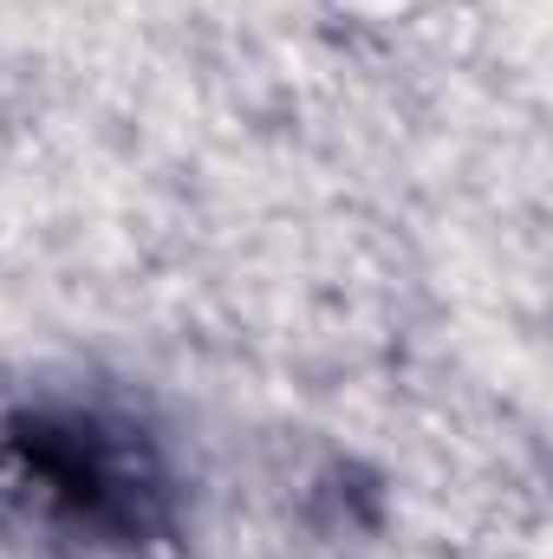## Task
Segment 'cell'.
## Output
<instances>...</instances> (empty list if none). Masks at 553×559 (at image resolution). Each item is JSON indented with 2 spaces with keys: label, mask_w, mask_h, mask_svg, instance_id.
<instances>
[{
  "label": "cell",
  "mask_w": 553,
  "mask_h": 559,
  "mask_svg": "<svg viewBox=\"0 0 553 559\" xmlns=\"http://www.w3.org/2000/svg\"><path fill=\"white\" fill-rule=\"evenodd\" d=\"M7 495L79 547H150L176 527V475L156 429L105 397H33L0 423Z\"/></svg>",
  "instance_id": "cell-1"
}]
</instances>
